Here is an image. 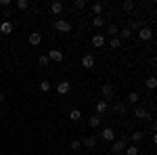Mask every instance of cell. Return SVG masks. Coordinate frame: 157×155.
Here are the masks:
<instances>
[{
  "label": "cell",
  "mask_w": 157,
  "mask_h": 155,
  "mask_svg": "<svg viewBox=\"0 0 157 155\" xmlns=\"http://www.w3.org/2000/svg\"><path fill=\"white\" fill-rule=\"evenodd\" d=\"M130 138H132V145H138L140 141H143V138H145V132L136 130V132H132V136H130Z\"/></svg>",
  "instance_id": "cell-20"
},
{
  "label": "cell",
  "mask_w": 157,
  "mask_h": 155,
  "mask_svg": "<svg viewBox=\"0 0 157 155\" xmlns=\"http://www.w3.org/2000/svg\"><path fill=\"white\" fill-rule=\"evenodd\" d=\"M117 38H120V40H130V38H132V32H130V27H121L120 32H117Z\"/></svg>",
  "instance_id": "cell-16"
},
{
  "label": "cell",
  "mask_w": 157,
  "mask_h": 155,
  "mask_svg": "<svg viewBox=\"0 0 157 155\" xmlns=\"http://www.w3.org/2000/svg\"><path fill=\"white\" fill-rule=\"evenodd\" d=\"M134 118L136 119H149V111L145 107H136L134 109Z\"/></svg>",
  "instance_id": "cell-13"
},
{
  "label": "cell",
  "mask_w": 157,
  "mask_h": 155,
  "mask_svg": "<svg viewBox=\"0 0 157 155\" xmlns=\"http://www.w3.org/2000/svg\"><path fill=\"white\" fill-rule=\"evenodd\" d=\"M128 27H130V32H134V29L138 32V29L143 27V21H134V23H132V25H128Z\"/></svg>",
  "instance_id": "cell-33"
},
{
  "label": "cell",
  "mask_w": 157,
  "mask_h": 155,
  "mask_svg": "<svg viewBox=\"0 0 157 155\" xmlns=\"http://www.w3.org/2000/svg\"><path fill=\"white\" fill-rule=\"evenodd\" d=\"M101 92H103V99H105V101H111V99L115 96V88H113L111 84H103V86H101Z\"/></svg>",
  "instance_id": "cell-4"
},
{
  "label": "cell",
  "mask_w": 157,
  "mask_h": 155,
  "mask_svg": "<svg viewBox=\"0 0 157 155\" xmlns=\"http://www.w3.org/2000/svg\"><path fill=\"white\" fill-rule=\"evenodd\" d=\"M101 122H103V118H101V115H90V118H88L90 128H98V126H101Z\"/></svg>",
  "instance_id": "cell-19"
},
{
  "label": "cell",
  "mask_w": 157,
  "mask_h": 155,
  "mask_svg": "<svg viewBox=\"0 0 157 155\" xmlns=\"http://www.w3.org/2000/svg\"><path fill=\"white\" fill-rule=\"evenodd\" d=\"M153 155H155V153H153Z\"/></svg>",
  "instance_id": "cell-39"
},
{
  "label": "cell",
  "mask_w": 157,
  "mask_h": 155,
  "mask_svg": "<svg viewBox=\"0 0 157 155\" xmlns=\"http://www.w3.org/2000/svg\"><path fill=\"white\" fill-rule=\"evenodd\" d=\"M80 145H82L80 141H71V149H73V151H75V149H80Z\"/></svg>",
  "instance_id": "cell-36"
},
{
  "label": "cell",
  "mask_w": 157,
  "mask_h": 155,
  "mask_svg": "<svg viewBox=\"0 0 157 155\" xmlns=\"http://www.w3.org/2000/svg\"><path fill=\"white\" fill-rule=\"evenodd\" d=\"M121 9H124L126 13H130L134 9V2H132V0H124V2H121Z\"/></svg>",
  "instance_id": "cell-29"
},
{
  "label": "cell",
  "mask_w": 157,
  "mask_h": 155,
  "mask_svg": "<svg viewBox=\"0 0 157 155\" xmlns=\"http://www.w3.org/2000/svg\"><path fill=\"white\" fill-rule=\"evenodd\" d=\"M138 38H140L143 42H149V40L153 38V29H151V27H145V25H143V27L138 29Z\"/></svg>",
  "instance_id": "cell-5"
},
{
  "label": "cell",
  "mask_w": 157,
  "mask_h": 155,
  "mask_svg": "<svg viewBox=\"0 0 157 155\" xmlns=\"http://www.w3.org/2000/svg\"><path fill=\"white\" fill-rule=\"evenodd\" d=\"M145 86L149 88V90H155V88H157V80H155V76H149V78L145 80Z\"/></svg>",
  "instance_id": "cell-22"
},
{
  "label": "cell",
  "mask_w": 157,
  "mask_h": 155,
  "mask_svg": "<svg viewBox=\"0 0 157 155\" xmlns=\"http://www.w3.org/2000/svg\"><path fill=\"white\" fill-rule=\"evenodd\" d=\"M101 138L107 141V143H113V141H115V130H113V128H105V130L101 132Z\"/></svg>",
  "instance_id": "cell-7"
},
{
  "label": "cell",
  "mask_w": 157,
  "mask_h": 155,
  "mask_svg": "<svg viewBox=\"0 0 157 155\" xmlns=\"http://www.w3.org/2000/svg\"><path fill=\"white\" fill-rule=\"evenodd\" d=\"M55 29H57L59 34H69V32H71V23L65 21V19H57V21H55Z\"/></svg>",
  "instance_id": "cell-1"
},
{
  "label": "cell",
  "mask_w": 157,
  "mask_h": 155,
  "mask_svg": "<svg viewBox=\"0 0 157 155\" xmlns=\"http://www.w3.org/2000/svg\"><path fill=\"white\" fill-rule=\"evenodd\" d=\"M50 13L52 15H61L63 13V2H52L50 4Z\"/></svg>",
  "instance_id": "cell-21"
},
{
  "label": "cell",
  "mask_w": 157,
  "mask_h": 155,
  "mask_svg": "<svg viewBox=\"0 0 157 155\" xmlns=\"http://www.w3.org/2000/svg\"><path fill=\"white\" fill-rule=\"evenodd\" d=\"M113 113H115V115H124V113H126V103H124V101H115Z\"/></svg>",
  "instance_id": "cell-11"
},
{
  "label": "cell",
  "mask_w": 157,
  "mask_h": 155,
  "mask_svg": "<svg viewBox=\"0 0 157 155\" xmlns=\"http://www.w3.org/2000/svg\"><path fill=\"white\" fill-rule=\"evenodd\" d=\"M126 147H128V141H126V138H115V141L111 143V151H113V153H124Z\"/></svg>",
  "instance_id": "cell-2"
},
{
  "label": "cell",
  "mask_w": 157,
  "mask_h": 155,
  "mask_svg": "<svg viewBox=\"0 0 157 155\" xmlns=\"http://www.w3.org/2000/svg\"><path fill=\"white\" fill-rule=\"evenodd\" d=\"M27 40H29L32 46H38V44L42 42V34H40V32H32V34L27 36Z\"/></svg>",
  "instance_id": "cell-8"
},
{
  "label": "cell",
  "mask_w": 157,
  "mask_h": 155,
  "mask_svg": "<svg viewBox=\"0 0 157 155\" xmlns=\"http://www.w3.org/2000/svg\"><path fill=\"white\" fill-rule=\"evenodd\" d=\"M124 153L126 155H138V147H136V145H128Z\"/></svg>",
  "instance_id": "cell-26"
},
{
  "label": "cell",
  "mask_w": 157,
  "mask_h": 155,
  "mask_svg": "<svg viewBox=\"0 0 157 155\" xmlns=\"http://www.w3.org/2000/svg\"><path fill=\"white\" fill-rule=\"evenodd\" d=\"M69 119H71V122H80V119H82V111H80V109H71V111H69Z\"/></svg>",
  "instance_id": "cell-23"
},
{
  "label": "cell",
  "mask_w": 157,
  "mask_h": 155,
  "mask_svg": "<svg viewBox=\"0 0 157 155\" xmlns=\"http://www.w3.org/2000/svg\"><path fill=\"white\" fill-rule=\"evenodd\" d=\"M117 32H120V27H117L115 23H111V25L107 27V34H109L111 38H117Z\"/></svg>",
  "instance_id": "cell-25"
},
{
  "label": "cell",
  "mask_w": 157,
  "mask_h": 155,
  "mask_svg": "<svg viewBox=\"0 0 157 155\" xmlns=\"http://www.w3.org/2000/svg\"><path fill=\"white\" fill-rule=\"evenodd\" d=\"M0 6H4V9H9V6H11V0H0Z\"/></svg>",
  "instance_id": "cell-35"
},
{
  "label": "cell",
  "mask_w": 157,
  "mask_h": 155,
  "mask_svg": "<svg viewBox=\"0 0 157 155\" xmlns=\"http://www.w3.org/2000/svg\"><path fill=\"white\" fill-rule=\"evenodd\" d=\"M71 155H75V153H71Z\"/></svg>",
  "instance_id": "cell-38"
},
{
  "label": "cell",
  "mask_w": 157,
  "mask_h": 155,
  "mask_svg": "<svg viewBox=\"0 0 157 155\" xmlns=\"http://www.w3.org/2000/svg\"><path fill=\"white\" fill-rule=\"evenodd\" d=\"M57 92H59V96H65V95H69V90H71V82H67V80H61L57 86Z\"/></svg>",
  "instance_id": "cell-3"
},
{
  "label": "cell",
  "mask_w": 157,
  "mask_h": 155,
  "mask_svg": "<svg viewBox=\"0 0 157 155\" xmlns=\"http://www.w3.org/2000/svg\"><path fill=\"white\" fill-rule=\"evenodd\" d=\"M138 101H140V95H138V92H130V95L126 96V101H124V103H128V105H136Z\"/></svg>",
  "instance_id": "cell-17"
},
{
  "label": "cell",
  "mask_w": 157,
  "mask_h": 155,
  "mask_svg": "<svg viewBox=\"0 0 157 155\" xmlns=\"http://www.w3.org/2000/svg\"><path fill=\"white\" fill-rule=\"evenodd\" d=\"M40 90H42V92H48V90H50V82L42 80V82H40Z\"/></svg>",
  "instance_id": "cell-31"
},
{
  "label": "cell",
  "mask_w": 157,
  "mask_h": 155,
  "mask_svg": "<svg viewBox=\"0 0 157 155\" xmlns=\"http://www.w3.org/2000/svg\"><path fill=\"white\" fill-rule=\"evenodd\" d=\"M0 103H4V95L2 92H0Z\"/></svg>",
  "instance_id": "cell-37"
},
{
  "label": "cell",
  "mask_w": 157,
  "mask_h": 155,
  "mask_svg": "<svg viewBox=\"0 0 157 155\" xmlns=\"http://www.w3.org/2000/svg\"><path fill=\"white\" fill-rule=\"evenodd\" d=\"M2 17H4V21H11L13 11H11V9H4V13H2Z\"/></svg>",
  "instance_id": "cell-34"
},
{
  "label": "cell",
  "mask_w": 157,
  "mask_h": 155,
  "mask_svg": "<svg viewBox=\"0 0 157 155\" xmlns=\"http://www.w3.org/2000/svg\"><path fill=\"white\" fill-rule=\"evenodd\" d=\"M0 32H2L4 36L11 34V32H13V21H2V23H0Z\"/></svg>",
  "instance_id": "cell-18"
},
{
  "label": "cell",
  "mask_w": 157,
  "mask_h": 155,
  "mask_svg": "<svg viewBox=\"0 0 157 155\" xmlns=\"http://www.w3.org/2000/svg\"><path fill=\"white\" fill-rule=\"evenodd\" d=\"M103 25H105V19L103 17H92V27L94 29H101Z\"/></svg>",
  "instance_id": "cell-24"
},
{
  "label": "cell",
  "mask_w": 157,
  "mask_h": 155,
  "mask_svg": "<svg viewBox=\"0 0 157 155\" xmlns=\"http://www.w3.org/2000/svg\"><path fill=\"white\" fill-rule=\"evenodd\" d=\"M97 143H98V138L94 136V134H90V136H86V138H84V147H86V149H94Z\"/></svg>",
  "instance_id": "cell-10"
},
{
  "label": "cell",
  "mask_w": 157,
  "mask_h": 155,
  "mask_svg": "<svg viewBox=\"0 0 157 155\" xmlns=\"http://www.w3.org/2000/svg\"><path fill=\"white\" fill-rule=\"evenodd\" d=\"M107 109H109V103H107V101H98V103H97V115H101V118H103V115L107 113Z\"/></svg>",
  "instance_id": "cell-12"
},
{
  "label": "cell",
  "mask_w": 157,
  "mask_h": 155,
  "mask_svg": "<svg viewBox=\"0 0 157 155\" xmlns=\"http://www.w3.org/2000/svg\"><path fill=\"white\" fill-rule=\"evenodd\" d=\"M103 44H105V36H103V34H94V36H92V46L101 48Z\"/></svg>",
  "instance_id": "cell-14"
},
{
  "label": "cell",
  "mask_w": 157,
  "mask_h": 155,
  "mask_svg": "<svg viewBox=\"0 0 157 155\" xmlns=\"http://www.w3.org/2000/svg\"><path fill=\"white\" fill-rule=\"evenodd\" d=\"M90 11H92V17H101L103 4H101V2H92V4H90Z\"/></svg>",
  "instance_id": "cell-15"
},
{
  "label": "cell",
  "mask_w": 157,
  "mask_h": 155,
  "mask_svg": "<svg viewBox=\"0 0 157 155\" xmlns=\"http://www.w3.org/2000/svg\"><path fill=\"white\" fill-rule=\"evenodd\" d=\"M82 67H84V69H92V67H94V55H90V52L84 55V57H82Z\"/></svg>",
  "instance_id": "cell-6"
},
{
  "label": "cell",
  "mask_w": 157,
  "mask_h": 155,
  "mask_svg": "<svg viewBox=\"0 0 157 155\" xmlns=\"http://www.w3.org/2000/svg\"><path fill=\"white\" fill-rule=\"evenodd\" d=\"M109 44H111V48H120L121 46V40H120V38H111Z\"/></svg>",
  "instance_id": "cell-32"
},
{
  "label": "cell",
  "mask_w": 157,
  "mask_h": 155,
  "mask_svg": "<svg viewBox=\"0 0 157 155\" xmlns=\"http://www.w3.org/2000/svg\"><path fill=\"white\" fill-rule=\"evenodd\" d=\"M15 6H17L19 11H27V9H29V2H27V0H17Z\"/></svg>",
  "instance_id": "cell-28"
},
{
  "label": "cell",
  "mask_w": 157,
  "mask_h": 155,
  "mask_svg": "<svg viewBox=\"0 0 157 155\" xmlns=\"http://www.w3.org/2000/svg\"><path fill=\"white\" fill-rule=\"evenodd\" d=\"M50 61H57V63H61L63 61V52L61 50H57V48H52V50H48V55H46Z\"/></svg>",
  "instance_id": "cell-9"
},
{
  "label": "cell",
  "mask_w": 157,
  "mask_h": 155,
  "mask_svg": "<svg viewBox=\"0 0 157 155\" xmlns=\"http://www.w3.org/2000/svg\"><path fill=\"white\" fill-rule=\"evenodd\" d=\"M86 6H88L86 0H75V2H73V9H75V11H82V9H86Z\"/></svg>",
  "instance_id": "cell-27"
},
{
  "label": "cell",
  "mask_w": 157,
  "mask_h": 155,
  "mask_svg": "<svg viewBox=\"0 0 157 155\" xmlns=\"http://www.w3.org/2000/svg\"><path fill=\"white\" fill-rule=\"evenodd\" d=\"M38 63H40L42 67H46V65H48V63H50V59H48V57H46V55H40V59H38Z\"/></svg>",
  "instance_id": "cell-30"
}]
</instances>
